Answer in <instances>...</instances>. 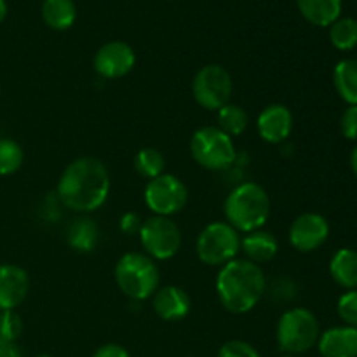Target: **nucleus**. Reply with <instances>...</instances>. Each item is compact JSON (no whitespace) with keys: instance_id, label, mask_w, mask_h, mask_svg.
I'll return each mask as SVG.
<instances>
[{"instance_id":"1","label":"nucleus","mask_w":357,"mask_h":357,"mask_svg":"<svg viewBox=\"0 0 357 357\" xmlns=\"http://www.w3.org/2000/svg\"><path fill=\"white\" fill-rule=\"evenodd\" d=\"M56 194L70 211L79 215L98 211L110 194L107 166L96 157H79L63 169Z\"/></svg>"},{"instance_id":"2","label":"nucleus","mask_w":357,"mask_h":357,"mask_svg":"<svg viewBox=\"0 0 357 357\" xmlns=\"http://www.w3.org/2000/svg\"><path fill=\"white\" fill-rule=\"evenodd\" d=\"M215 286L223 309L232 314H246L264 298L267 291V279L260 265L246 258H234L220 267Z\"/></svg>"},{"instance_id":"3","label":"nucleus","mask_w":357,"mask_h":357,"mask_svg":"<svg viewBox=\"0 0 357 357\" xmlns=\"http://www.w3.org/2000/svg\"><path fill=\"white\" fill-rule=\"evenodd\" d=\"M225 218L237 232L250 234L264 229L271 216V197L257 181H244L230 190L223 204Z\"/></svg>"},{"instance_id":"4","label":"nucleus","mask_w":357,"mask_h":357,"mask_svg":"<svg viewBox=\"0 0 357 357\" xmlns=\"http://www.w3.org/2000/svg\"><path fill=\"white\" fill-rule=\"evenodd\" d=\"M114 275L119 289L135 302L152 298L160 288V271L155 260L138 251L122 255L115 265Z\"/></svg>"},{"instance_id":"5","label":"nucleus","mask_w":357,"mask_h":357,"mask_svg":"<svg viewBox=\"0 0 357 357\" xmlns=\"http://www.w3.org/2000/svg\"><path fill=\"white\" fill-rule=\"evenodd\" d=\"M321 337L319 321L305 307H291L278 321L275 338L284 354L298 356L316 347Z\"/></svg>"},{"instance_id":"6","label":"nucleus","mask_w":357,"mask_h":357,"mask_svg":"<svg viewBox=\"0 0 357 357\" xmlns=\"http://www.w3.org/2000/svg\"><path fill=\"white\" fill-rule=\"evenodd\" d=\"M190 153L199 166L209 171L229 169L237 159L234 139L216 126H204L192 135Z\"/></svg>"},{"instance_id":"7","label":"nucleus","mask_w":357,"mask_h":357,"mask_svg":"<svg viewBox=\"0 0 357 357\" xmlns=\"http://www.w3.org/2000/svg\"><path fill=\"white\" fill-rule=\"evenodd\" d=\"M195 251L202 264L223 267L241 251V234L227 222H211L201 230Z\"/></svg>"},{"instance_id":"8","label":"nucleus","mask_w":357,"mask_h":357,"mask_svg":"<svg viewBox=\"0 0 357 357\" xmlns=\"http://www.w3.org/2000/svg\"><path fill=\"white\" fill-rule=\"evenodd\" d=\"M138 236L145 255H149L152 260H169L181 248L180 227L167 216L153 215L143 220Z\"/></svg>"},{"instance_id":"9","label":"nucleus","mask_w":357,"mask_h":357,"mask_svg":"<svg viewBox=\"0 0 357 357\" xmlns=\"http://www.w3.org/2000/svg\"><path fill=\"white\" fill-rule=\"evenodd\" d=\"M143 199L150 211L155 216H167L180 213L188 202V190L183 181L169 173H162L160 176L149 180Z\"/></svg>"},{"instance_id":"10","label":"nucleus","mask_w":357,"mask_h":357,"mask_svg":"<svg viewBox=\"0 0 357 357\" xmlns=\"http://www.w3.org/2000/svg\"><path fill=\"white\" fill-rule=\"evenodd\" d=\"M232 91V77L220 65L202 66L192 80V94L206 110L218 112L220 108L230 103Z\"/></svg>"},{"instance_id":"11","label":"nucleus","mask_w":357,"mask_h":357,"mask_svg":"<svg viewBox=\"0 0 357 357\" xmlns=\"http://www.w3.org/2000/svg\"><path fill=\"white\" fill-rule=\"evenodd\" d=\"M330 236V223L319 213H303L289 227V244L300 253L319 250Z\"/></svg>"},{"instance_id":"12","label":"nucleus","mask_w":357,"mask_h":357,"mask_svg":"<svg viewBox=\"0 0 357 357\" xmlns=\"http://www.w3.org/2000/svg\"><path fill=\"white\" fill-rule=\"evenodd\" d=\"M136 54L129 44L122 40H112L101 45L94 54V70L107 80L121 79L135 68Z\"/></svg>"},{"instance_id":"13","label":"nucleus","mask_w":357,"mask_h":357,"mask_svg":"<svg viewBox=\"0 0 357 357\" xmlns=\"http://www.w3.org/2000/svg\"><path fill=\"white\" fill-rule=\"evenodd\" d=\"M257 129L264 142L272 143V145L286 142L293 131L291 110L281 103L268 105L258 115Z\"/></svg>"},{"instance_id":"14","label":"nucleus","mask_w":357,"mask_h":357,"mask_svg":"<svg viewBox=\"0 0 357 357\" xmlns=\"http://www.w3.org/2000/svg\"><path fill=\"white\" fill-rule=\"evenodd\" d=\"M30 291L26 271L14 264L0 265V310H16Z\"/></svg>"},{"instance_id":"15","label":"nucleus","mask_w":357,"mask_h":357,"mask_svg":"<svg viewBox=\"0 0 357 357\" xmlns=\"http://www.w3.org/2000/svg\"><path fill=\"white\" fill-rule=\"evenodd\" d=\"M152 305L157 316L164 321H181L188 316L192 309V300L188 293L180 286H160L152 296Z\"/></svg>"},{"instance_id":"16","label":"nucleus","mask_w":357,"mask_h":357,"mask_svg":"<svg viewBox=\"0 0 357 357\" xmlns=\"http://www.w3.org/2000/svg\"><path fill=\"white\" fill-rule=\"evenodd\" d=\"M317 349L323 357H357V328H330L321 333Z\"/></svg>"},{"instance_id":"17","label":"nucleus","mask_w":357,"mask_h":357,"mask_svg":"<svg viewBox=\"0 0 357 357\" xmlns=\"http://www.w3.org/2000/svg\"><path fill=\"white\" fill-rule=\"evenodd\" d=\"M241 251L244 253L246 260L261 267V264H268L271 260H274L279 251V244L271 232L260 229L244 234V237H241Z\"/></svg>"},{"instance_id":"18","label":"nucleus","mask_w":357,"mask_h":357,"mask_svg":"<svg viewBox=\"0 0 357 357\" xmlns=\"http://www.w3.org/2000/svg\"><path fill=\"white\" fill-rule=\"evenodd\" d=\"M98 239H100V229L98 223L91 216L80 215L70 223L66 230V241L70 248L79 253H89L96 248Z\"/></svg>"},{"instance_id":"19","label":"nucleus","mask_w":357,"mask_h":357,"mask_svg":"<svg viewBox=\"0 0 357 357\" xmlns=\"http://www.w3.org/2000/svg\"><path fill=\"white\" fill-rule=\"evenodd\" d=\"M296 6L314 26H331L342 13V0H296Z\"/></svg>"},{"instance_id":"20","label":"nucleus","mask_w":357,"mask_h":357,"mask_svg":"<svg viewBox=\"0 0 357 357\" xmlns=\"http://www.w3.org/2000/svg\"><path fill=\"white\" fill-rule=\"evenodd\" d=\"M330 274L344 289H357V251L342 248L330 260Z\"/></svg>"},{"instance_id":"21","label":"nucleus","mask_w":357,"mask_h":357,"mask_svg":"<svg viewBox=\"0 0 357 357\" xmlns=\"http://www.w3.org/2000/svg\"><path fill=\"white\" fill-rule=\"evenodd\" d=\"M44 23L52 30H68L77 20V7L73 0H44L42 3Z\"/></svg>"},{"instance_id":"22","label":"nucleus","mask_w":357,"mask_h":357,"mask_svg":"<svg viewBox=\"0 0 357 357\" xmlns=\"http://www.w3.org/2000/svg\"><path fill=\"white\" fill-rule=\"evenodd\" d=\"M333 84L338 96L349 105H357V59H342L333 70Z\"/></svg>"},{"instance_id":"23","label":"nucleus","mask_w":357,"mask_h":357,"mask_svg":"<svg viewBox=\"0 0 357 357\" xmlns=\"http://www.w3.org/2000/svg\"><path fill=\"white\" fill-rule=\"evenodd\" d=\"M216 128L222 129L227 136L234 138V136H241L248 129V112L244 110L241 105L236 103H227L225 107H222L216 115Z\"/></svg>"},{"instance_id":"24","label":"nucleus","mask_w":357,"mask_h":357,"mask_svg":"<svg viewBox=\"0 0 357 357\" xmlns=\"http://www.w3.org/2000/svg\"><path fill=\"white\" fill-rule=\"evenodd\" d=\"M135 169L145 180H153L160 176L166 169V159L162 153L153 146H145L135 155Z\"/></svg>"},{"instance_id":"25","label":"nucleus","mask_w":357,"mask_h":357,"mask_svg":"<svg viewBox=\"0 0 357 357\" xmlns=\"http://www.w3.org/2000/svg\"><path fill=\"white\" fill-rule=\"evenodd\" d=\"M330 40L338 51H352L357 47V20L338 17L330 26Z\"/></svg>"},{"instance_id":"26","label":"nucleus","mask_w":357,"mask_h":357,"mask_svg":"<svg viewBox=\"0 0 357 357\" xmlns=\"http://www.w3.org/2000/svg\"><path fill=\"white\" fill-rule=\"evenodd\" d=\"M24 152L17 142L10 138H0V176L14 174L23 166Z\"/></svg>"},{"instance_id":"27","label":"nucleus","mask_w":357,"mask_h":357,"mask_svg":"<svg viewBox=\"0 0 357 357\" xmlns=\"http://www.w3.org/2000/svg\"><path fill=\"white\" fill-rule=\"evenodd\" d=\"M23 333V321L16 310H0V340L16 342Z\"/></svg>"},{"instance_id":"28","label":"nucleus","mask_w":357,"mask_h":357,"mask_svg":"<svg viewBox=\"0 0 357 357\" xmlns=\"http://www.w3.org/2000/svg\"><path fill=\"white\" fill-rule=\"evenodd\" d=\"M337 312L347 326L357 328V289H349L338 298Z\"/></svg>"},{"instance_id":"29","label":"nucleus","mask_w":357,"mask_h":357,"mask_svg":"<svg viewBox=\"0 0 357 357\" xmlns=\"http://www.w3.org/2000/svg\"><path fill=\"white\" fill-rule=\"evenodd\" d=\"M218 357H261L257 347L244 340H230L220 347Z\"/></svg>"},{"instance_id":"30","label":"nucleus","mask_w":357,"mask_h":357,"mask_svg":"<svg viewBox=\"0 0 357 357\" xmlns=\"http://www.w3.org/2000/svg\"><path fill=\"white\" fill-rule=\"evenodd\" d=\"M340 129L347 139H357V105H349L347 110L342 114Z\"/></svg>"},{"instance_id":"31","label":"nucleus","mask_w":357,"mask_h":357,"mask_svg":"<svg viewBox=\"0 0 357 357\" xmlns=\"http://www.w3.org/2000/svg\"><path fill=\"white\" fill-rule=\"evenodd\" d=\"M142 225L143 220L139 218L138 213L135 211L124 213V215L121 216V220H119V229H121L122 234H126V236H136V234H139Z\"/></svg>"},{"instance_id":"32","label":"nucleus","mask_w":357,"mask_h":357,"mask_svg":"<svg viewBox=\"0 0 357 357\" xmlns=\"http://www.w3.org/2000/svg\"><path fill=\"white\" fill-rule=\"evenodd\" d=\"M93 357H131V356H129V352L126 351L122 345L107 344V345H101V347L94 352Z\"/></svg>"},{"instance_id":"33","label":"nucleus","mask_w":357,"mask_h":357,"mask_svg":"<svg viewBox=\"0 0 357 357\" xmlns=\"http://www.w3.org/2000/svg\"><path fill=\"white\" fill-rule=\"evenodd\" d=\"M0 357H23L16 342L0 340Z\"/></svg>"},{"instance_id":"34","label":"nucleus","mask_w":357,"mask_h":357,"mask_svg":"<svg viewBox=\"0 0 357 357\" xmlns=\"http://www.w3.org/2000/svg\"><path fill=\"white\" fill-rule=\"evenodd\" d=\"M351 167L352 171H354L356 178H357V146L354 150H352V155H351Z\"/></svg>"},{"instance_id":"35","label":"nucleus","mask_w":357,"mask_h":357,"mask_svg":"<svg viewBox=\"0 0 357 357\" xmlns=\"http://www.w3.org/2000/svg\"><path fill=\"white\" fill-rule=\"evenodd\" d=\"M7 17V2L6 0H0V23Z\"/></svg>"},{"instance_id":"36","label":"nucleus","mask_w":357,"mask_h":357,"mask_svg":"<svg viewBox=\"0 0 357 357\" xmlns=\"http://www.w3.org/2000/svg\"><path fill=\"white\" fill-rule=\"evenodd\" d=\"M282 357H296V356H291V354H284Z\"/></svg>"},{"instance_id":"37","label":"nucleus","mask_w":357,"mask_h":357,"mask_svg":"<svg viewBox=\"0 0 357 357\" xmlns=\"http://www.w3.org/2000/svg\"><path fill=\"white\" fill-rule=\"evenodd\" d=\"M37 357H52V356H37Z\"/></svg>"}]
</instances>
